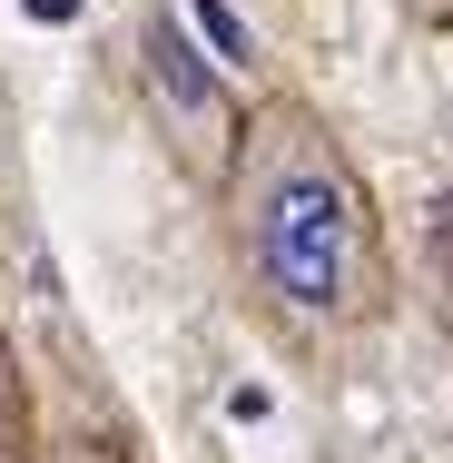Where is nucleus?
Masks as SVG:
<instances>
[{
    "label": "nucleus",
    "instance_id": "7ed1b4c3",
    "mask_svg": "<svg viewBox=\"0 0 453 463\" xmlns=\"http://www.w3.org/2000/svg\"><path fill=\"white\" fill-rule=\"evenodd\" d=\"M187 20L217 40V70H227V60H257V40H247V20H237L227 0H187Z\"/></svg>",
    "mask_w": 453,
    "mask_h": 463
},
{
    "label": "nucleus",
    "instance_id": "20e7f679",
    "mask_svg": "<svg viewBox=\"0 0 453 463\" xmlns=\"http://www.w3.org/2000/svg\"><path fill=\"white\" fill-rule=\"evenodd\" d=\"M80 463H109V454H80Z\"/></svg>",
    "mask_w": 453,
    "mask_h": 463
},
{
    "label": "nucleus",
    "instance_id": "f03ea898",
    "mask_svg": "<svg viewBox=\"0 0 453 463\" xmlns=\"http://www.w3.org/2000/svg\"><path fill=\"white\" fill-rule=\"evenodd\" d=\"M138 60H148V99L168 109V128L187 138V158H197V168H217V158H227V138H237V109H227V80H217V60L187 40L168 10L138 30Z\"/></svg>",
    "mask_w": 453,
    "mask_h": 463
},
{
    "label": "nucleus",
    "instance_id": "f257e3e1",
    "mask_svg": "<svg viewBox=\"0 0 453 463\" xmlns=\"http://www.w3.org/2000/svg\"><path fill=\"white\" fill-rule=\"evenodd\" d=\"M247 237H257V277L286 316L335 326L364 296V197L335 168V148L306 118H276L267 158L247 178Z\"/></svg>",
    "mask_w": 453,
    "mask_h": 463
}]
</instances>
